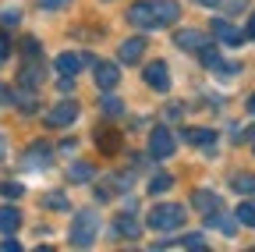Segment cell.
I'll return each instance as SVG.
<instances>
[{"label": "cell", "mask_w": 255, "mask_h": 252, "mask_svg": "<svg viewBox=\"0 0 255 252\" xmlns=\"http://www.w3.org/2000/svg\"><path fill=\"white\" fill-rule=\"evenodd\" d=\"M216 4H220L223 11H227V14H238V11H245V7H248L245 0H216Z\"/></svg>", "instance_id": "484cf974"}, {"label": "cell", "mask_w": 255, "mask_h": 252, "mask_svg": "<svg viewBox=\"0 0 255 252\" xmlns=\"http://www.w3.org/2000/svg\"><path fill=\"white\" fill-rule=\"evenodd\" d=\"M18 228H21V213H18L14 206H0V231L11 235V231H18Z\"/></svg>", "instance_id": "2e32d148"}, {"label": "cell", "mask_w": 255, "mask_h": 252, "mask_svg": "<svg viewBox=\"0 0 255 252\" xmlns=\"http://www.w3.org/2000/svg\"><path fill=\"white\" fill-rule=\"evenodd\" d=\"M234 192H241V196H255V174H234Z\"/></svg>", "instance_id": "d6986e66"}, {"label": "cell", "mask_w": 255, "mask_h": 252, "mask_svg": "<svg viewBox=\"0 0 255 252\" xmlns=\"http://www.w3.org/2000/svg\"><path fill=\"white\" fill-rule=\"evenodd\" d=\"M117 82H121V68L110 64V60H100V64H96V85H100L103 92H110Z\"/></svg>", "instance_id": "9c48e42d"}, {"label": "cell", "mask_w": 255, "mask_h": 252, "mask_svg": "<svg viewBox=\"0 0 255 252\" xmlns=\"http://www.w3.org/2000/svg\"><path fill=\"white\" fill-rule=\"evenodd\" d=\"M213 36H216L220 43H231V46H238V43L245 39V36L238 32V28H234L231 21H213Z\"/></svg>", "instance_id": "5bb4252c"}, {"label": "cell", "mask_w": 255, "mask_h": 252, "mask_svg": "<svg viewBox=\"0 0 255 252\" xmlns=\"http://www.w3.org/2000/svg\"><path fill=\"white\" fill-rule=\"evenodd\" d=\"M181 139H184V142H191V146H213L216 132H213V128H184V132H181Z\"/></svg>", "instance_id": "9a60e30c"}, {"label": "cell", "mask_w": 255, "mask_h": 252, "mask_svg": "<svg viewBox=\"0 0 255 252\" xmlns=\"http://www.w3.org/2000/svg\"><path fill=\"white\" fill-rule=\"evenodd\" d=\"M149 4H152V14H156V21H159V25H174V21H177V14H181L177 0H149Z\"/></svg>", "instance_id": "8fae6325"}, {"label": "cell", "mask_w": 255, "mask_h": 252, "mask_svg": "<svg viewBox=\"0 0 255 252\" xmlns=\"http://www.w3.org/2000/svg\"><path fill=\"white\" fill-rule=\"evenodd\" d=\"M128 21H131L135 28H159V21H156V14H152V4H149V0H138V4L128 7Z\"/></svg>", "instance_id": "5b68a950"}, {"label": "cell", "mask_w": 255, "mask_h": 252, "mask_svg": "<svg viewBox=\"0 0 255 252\" xmlns=\"http://www.w3.org/2000/svg\"><path fill=\"white\" fill-rule=\"evenodd\" d=\"M142 78H145L149 89H156V92H167V85H170V71H167L163 60H152V64H145Z\"/></svg>", "instance_id": "8992f818"}, {"label": "cell", "mask_w": 255, "mask_h": 252, "mask_svg": "<svg viewBox=\"0 0 255 252\" xmlns=\"http://www.w3.org/2000/svg\"><path fill=\"white\" fill-rule=\"evenodd\" d=\"M46 206H50V210H68V199H64L60 192H53V196L46 199Z\"/></svg>", "instance_id": "4316f807"}, {"label": "cell", "mask_w": 255, "mask_h": 252, "mask_svg": "<svg viewBox=\"0 0 255 252\" xmlns=\"http://www.w3.org/2000/svg\"><path fill=\"white\" fill-rule=\"evenodd\" d=\"M0 192H4L7 199H18V196H21V185H18V181H7L4 188H0Z\"/></svg>", "instance_id": "83f0119b"}, {"label": "cell", "mask_w": 255, "mask_h": 252, "mask_svg": "<svg viewBox=\"0 0 255 252\" xmlns=\"http://www.w3.org/2000/svg\"><path fill=\"white\" fill-rule=\"evenodd\" d=\"M21 46H25V53H28V57H39V43H36V39H25Z\"/></svg>", "instance_id": "f546056e"}, {"label": "cell", "mask_w": 255, "mask_h": 252, "mask_svg": "<svg viewBox=\"0 0 255 252\" xmlns=\"http://www.w3.org/2000/svg\"><path fill=\"white\" fill-rule=\"evenodd\" d=\"M7 53H11V39H7L4 32H0V60H4Z\"/></svg>", "instance_id": "4dcf8cb0"}, {"label": "cell", "mask_w": 255, "mask_h": 252, "mask_svg": "<svg viewBox=\"0 0 255 252\" xmlns=\"http://www.w3.org/2000/svg\"><path fill=\"white\" fill-rule=\"evenodd\" d=\"M96 224H100V220H96V213L92 210H82L78 217H75V228H71V245H92V238H96Z\"/></svg>", "instance_id": "7a4b0ae2"}, {"label": "cell", "mask_w": 255, "mask_h": 252, "mask_svg": "<svg viewBox=\"0 0 255 252\" xmlns=\"http://www.w3.org/2000/svg\"><path fill=\"white\" fill-rule=\"evenodd\" d=\"M92 174H96L92 164H82V160L68 167V178H71V181H92Z\"/></svg>", "instance_id": "ffe728a7"}, {"label": "cell", "mask_w": 255, "mask_h": 252, "mask_svg": "<svg viewBox=\"0 0 255 252\" xmlns=\"http://www.w3.org/2000/svg\"><path fill=\"white\" fill-rule=\"evenodd\" d=\"M145 53V39L142 36H135V39H124L121 46H117V57H121V64H135V60Z\"/></svg>", "instance_id": "7c38bea8"}, {"label": "cell", "mask_w": 255, "mask_h": 252, "mask_svg": "<svg viewBox=\"0 0 255 252\" xmlns=\"http://www.w3.org/2000/svg\"><path fill=\"white\" fill-rule=\"evenodd\" d=\"M191 203H195V210H199V213H206V217L220 210V196L206 192V188H202V192H195V199H191Z\"/></svg>", "instance_id": "e0dca14e"}, {"label": "cell", "mask_w": 255, "mask_h": 252, "mask_svg": "<svg viewBox=\"0 0 255 252\" xmlns=\"http://www.w3.org/2000/svg\"><path fill=\"white\" fill-rule=\"evenodd\" d=\"M145 224H149L152 231H177V228L184 224V206H177V203H159V206L149 210Z\"/></svg>", "instance_id": "6da1fadb"}, {"label": "cell", "mask_w": 255, "mask_h": 252, "mask_svg": "<svg viewBox=\"0 0 255 252\" xmlns=\"http://www.w3.org/2000/svg\"><path fill=\"white\" fill-rule=\"evenodd\" d=\"M170 185H174V178H170V174H156V178L149 181V192H152V196H159V192H167Z\"/></svg>", "instance_id": "603a6c76"}, {"label": "cell", "mask_w": 255, "mask_h": 252, "mask_svg": "<svg viewBox=\"0 0 255 252\" xmlns=\"http://www.w3.org/2000/svg\"><path fill=\"white\" fill-rule=\"evenodd\" d=\"M199 4H206V7H213V4H216V0H199Z\"/></svg>", "instance_id": "d590c367"}, {"label": "cell", "mask_w": 255, "mask_h": 252, "mask_svg": "<svg viewBox=\"0 0 255 252\" xmlns=\"http://www.w3.org/2000/svg\"><path fill=\"white\" fill-rule=\"evenodd\" d=\"M39 78H43V71H39V68H25V71L18 75V82H21L25 89H36V85H39Z\"/></svg>", "instance_id": "7402d4cb"}, {"label": "cell", "mask_w": 255, "mask_h": 252, "mask_svg": "<svg viewBox=\"0 0 255 252\" xmlns=\"http://www.w3.org/2000/svg\"><path fill=\"white\" fill-rule=\"evenodd\" d=\"M184 245H188V249H199V245H206V242H202V235H188Z\"/></svg>", "instance_id": "1f68e13d"}, {"label": "cell", "mask_w": 255, "mask_h": 252, "mask_svg": "<svg viewBox=\"0 0 255 252\" xmlns=\"http://www.w3.org/2000/svg\"><path fill=\"white\" fill-rule=\"evenodd\" d=\"M248 36L255 39V14H252V21H248Z\"/></svg>", "instance_id": "836d02e7"}, {"label": "cell", "mask_w": 255, "mask_h": 252, "mask_svg": "<svg viewBox=\"0 0 255 252\" xmlns=\"http://www.w3.org/2000/svg\"><path fill=\"white\" fill-rule=\"evenodd\" d=\"M149 153L156 156V160H167V156H174V135H170V128H152V135H149Z\"/></svg>", "instance_id": "277c9868"}, {"label": "cell", "mask_w": 255, "mask_h": 252, "mask_svg": "<svg viewBox=\"0 0 255 252\" xmlns=\"http://www.w3.org/2000/svg\"><path fill=\"white\" fill-rule=\"evenodd\" d=\"M96 139H100V149H103V153H114V149L121 146L114 132H96Z\"/></svg>", "instance_id": "cb8c5ba5"}, {"label": "cell", "mask_w": 255, "mask_h": 252, "mask_svg": "<svg viewBox=\"0 0 255 252\" xmlns=\"http://www.w3.org/2000/svg\"><path fill=\"white\" fill-rule=\"evenodd\" d=\"M248 114H255V92L248 96Z\"/></svg>", "instance_id": "e575fe53"}, {"label": "cell", "mask_w": 255, "mask_h": 252, "mask_svg": "<svg viewBox=\"0 0 255 252\" xmlns=\"http://www.w3.org/2000/svg\"><path fill=\"white\" fill-rule=\"evenodd\" d=\"M103 114H107V117H121V114H124V103L114 100V96H107V100H103Z\"/></svg>", "instance_id": "d4e9b609"}, {"label": "cell", "mask_w": 255, "mask_h": 252, "mask_svg": "<svg viewBox=\"0 0 255 252\" xmlns=\"http://www.w3.org/2000/svg\"><path fill=\"white\" fill-rule=\"evenodd\" d=\"M174 43L181 46V50H202V46H209V39H206V32H199V28H181V32L174 36Z\"/></svg>", "instance_id": "30bf717a"}, {"label": "cell", "mask_w": 255, "mask_h": 252, "mask_svg": "<svg viewBox=\"0 0 255 252\" xmlns=\"http://www.w3.org/2000/svg\"><path fill=\"white\" fill-rule=\"evenodd\" d=\"M53 64H57V71H60V75H71V78H75V75L89 64V57H85V53H57Z\"/></svg>", "instance_id": "ba28073f"}, {"label": "cell", "mask_w": 255, "mask_h": 252, "mask_svg": "<svg viewBox=\"0 0 255 252\" xmlns=\"http://www.w3.org/2000/svg\"><path fill=\"white\" fill-rule=\"evenodd\" d=\"M57 89H60V92H71V89H75V78H71V75H60Z\"/></svg>", "instance_id": "f1b7e54d"}, {"label": "cell", "mask_w": 255, "mask_h": 252, "mask_svg": "<svg viewBox=\"0 0 255 252\" xmlns=\"http://www.w3.org/2000/svg\"><path fill=\"white\" fill-rule=\"evenodd\" d=\"M50 160H53V149L46 142H36V146H28L21 153V167L25 171H43V167H50Z\"/></svg>", "instance_id": "3957f363"}, {"label": "cell", "mask_w": 255, "mask_h": 252, "mask_svg": "<svg viewBox=\"0 0 255 252\" xmlns=\"http://www.w3.org/2000/svg\"><path fill=\"white\" fill-rule=\"evenodd\" d=\"M75 117H78V103L64 100V103H57V107L46 114V124H50V128H64V124H71Z\"/></svg>", "instance_id": "52a82bcc"}, {"label": "cell", "mask_w": 255, "mask_h": 252, "mask_svg": "<svg viewBox=\"0 0 255 252\" xmlns=\"http://www.w3.org/2000/svg\"><path fill=\"white\" fill-rule=\"evenodd\" d=\"M206 220H209V228H220L223 235H234V224H238V217H227V213H220V210L209 213Z\"/></svg>", "instance_id": "ac0fdd59"}, {"label": "cell", "mask_w": 255, "mask_h": 252, "mask_svg": "<svg viewBox=\"0 0 255 252\" xmlns=\"http://www.w3.org/2000/svg\"><path fill=\"white\" fill-rule=\"evenodd\" d=\"M39 4H43L46 11H53V7H64V4H68V0H39Z\"/></svg>", "instance_id": "d6a6232c"}, {"label": "cell", "mask_w": 255, "mask_h": 252, "mask_svg": "<svg viewBox=\"0 0 255 252\" xmlns=\"http://www.w3.org/2000/svg\"><path fill=\"white\" fill-rule=\"evenodd\" d=\"M234 217H238V224H245V228H255V203H241Z\"/></svg>", "instance_id": "44dd1931"}, {"label": "cell", "mask_w": 255, "mask_h": 252, "mask_svg": "<svg viewBox=\"0 0 255 252\" xmlns=\"http://www.w3.org/2000/svg\"><path fill=\"white\" fill-rule=\"evenodd\" d=\"M138 231H142V224L131 217V213H121L117 220H114V235H124V238H138Z\"/></svg>", "instance_id": "4fadbf2b"}]
</instances>
